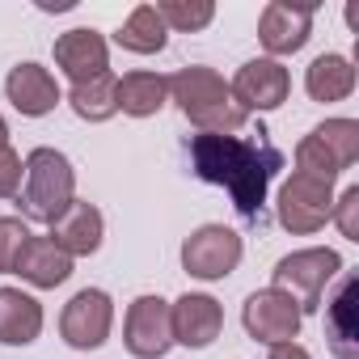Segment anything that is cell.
I'll use <instances>...</instances> for the list:
<instances>
[{"label":"cell","mask_w":359,"mask_h":359,"mask_svg":"<svg viewBox=\"0 0 359 359\" xmlns=\"http://www.w3.org/2000/svg\"><path fill=\"white\" fill-rule=\"evenodd\" d=\"M191 152V169L212 187H224L233 195V208L245 216V220H258L262 203H266V187L275 169L283 165V156L262 140L254 135H191L187 144Z\"/></svg>","instance_id":"cell-1"},{"label":"cell","mask_w":359,"mask_h":359,"mask_svg":"<svg viewBox=\"0 0 359 359\" xmlns=\"http://www.w3.org/2000/svg\"><path fill=\"white\" fill-rule=\"evenodd\" d=\"M169 97L177 102V110L199 127V135H237L245 127V118H250L233 102L229 81L216 68H208V64L177 68L169 76Z\"/></svg>","instance_id":"cell-2"},{"label":"cell","mask_w":359,"mask_h":359,"mask_svg":"<svg viewBox=\"0 0 359 359\" xmlns=\"http://www.w3.org/2000/svg\"><path fill=\"white\" fill-rule=\"evenodd\" d=\"M26 187L18 191V208L34 224H55L76 199V169L60 148H34L26 161Z\"/></svg>","instance_id":"cell-3"},{"label":"cell","mask_w":359,"mask_h":359,"mask_svg":"<svg viewBox=\"0 0 359 359\" xmlns=\"http://www.w3.org/2000/svg\"><path fill=\"white\" fill-rule=\"evenodd\" d=\"M338 275H342L338 250H330V245H309V250H292L287 258L275 262V271H271L275 283H271V287L287 292V296L300 304V313H313V309L321 304V292H325Z\"/></svg>","instance_id":"cell-4"},{"label":"cell","mask_w":359,"mask_h":359,"mask_svg":"<svg viewBox=\"0 0 359 359\" xmlns=\"http://www.w3.org/2000/svg\"><path fill=\"white\" fill-rule=\"evenodd\" d=\"M330 212H334V182H317L309 173H292L279 187L275 216L292 237H309V233L325 229Z\"/></svg>","instance_id":"cell-5"},{"label":"cell","mask_w":359,"mask_h":359,"mask_svg":"<svg viewBox=\"0 0 359 359\" xmlns=\"http://www.w3.org/2000/svg\"><path fill=\"white\" fill-rule=\"evenodd\" d=\"M245 245L233 229L224 224H203L195 229L187 241H182V271L191 279H203V283H216V279H229L241 262Z\"/></svg>","instance_id":"cell-6"},{"label":"cell","mask_w":359,"mask_h":359,"mask_svg":"<svg viewBox=\"0 0 359 359\" xmlns=\"http://www.w3.org/2000/svg\"><path fill=\"white\" fill-rule=\"evenodd\" d=\"M241 321H245V334L262 346H279V342H296L300 325H304V313L300 304L279 292V287H262L245 300L241 309Z\"/></svg>","instance_id":"cell-7"},{"label":"cell","mask_w":359,"mask_h":359,"mask_svg":"<svg viewBox=\"0 0 359 359\" xmlns=\"http://www.w3.org/2000/svg\"><path fill=\"white\" fill-rule=\"evenodd\" d=\"M110 325H114V300L102 287H81L64 304V313H60V334H64V342L72 351H97V346H106Z\"/></svg>","instance_id":"cell-8"},{"label":"cell","mask_w":359,"mask_h":359,"mask_svg":"<svg viewBox=\"0 0 359 359\" xmlns=\"http://www.w3.org/2000/svg\"><path fill=\"white\" fill-rule=\"evenodd\" d=\"M123 346L135 359H161L173 346V325H169V300L161 296H135L127 304L123 321Z\"/></svg>","instance_id":"cell-9"},{"label":"cell","mask_w":359,"mask_h":359,"mask_svg":"<svg viewBox=\"0 0 359 359\" xmlns=\"http://www.w3.org/2000/svg\"><path fill=\"white\" fill-rule=\"evenodd\" d=\"M233 102L250 114V110H279L292 93V72L279 60H250L237 68V76L229 81Z\"/></svg>","instance_id":"cell-10"},{"label":"cell","mask_w":359,"mask_h":359,"mask_svg":"<svg viewBox=\"0 0 359 359\" xmlns=\"http://www.w3.org/2000/svg\"><path fill=\"white\" fill-rule=\"evenodd\" d=\"M169 325H173V342L187 351H208L220 330H224V309L216 296L208 292H187L169 304Z\"/></svg>","instance_id":"cell-11"},{"label":"cell","mask_w":359,"mask_h":359,"mask_svg":"<svg viewBox=\"0 0 359 359\" xmlns=\"http://www.w3.org/2000/svg\"><path fill=\"white\" fill-rule=\"evenodd\" d=\"M313 13L317 5H287V0H271L258 18V43L271 51L266 60L296 55L313 39Z\"/></svg>","instance_id":"cell-12"},{"label":"cell","mask_w":359,"mask_h":359,"mask_svg":"<svg viewBox=\"0 0 359 359\" xmlns=\"http://www.w3.org/2000/svg\"><path fill=\"white\" fill-rule=\"evenodd\" d=\"M55 68H60L72 85H85V81L110 72V47H106V39H102L93 26L64 30V34L55 39Z\"/></svg>","instance_id":"cell-13"},{"label":"cell","mask_w":359,"mask_h":359,"mask_svg":"<svg viewBox=\"0 0 359 359\" xmlns=\"http://www.w3.org/2000/svg\"><path fill=\"white\" fill-rule=\"evenodd\" d=\"M5 93H9L13 110H22L26 118H43V114H51V110L60 106V85H55V76H51L43 64H34V60L18 64V68L5 76Z\"/></svg>","instance_id":"cell-14"},{"label":"cell","mask_w":359,"mask_h":359,"mask_svg":"<svg viewBox=\"0 0 359 359\" xmlns=\"http://www.w3.org/2000/svg\"><path fill=\"white\" fill-rule=\"evenodd\" d=\"M102 237H106V220L93 203L85 199H72V208L51 224V241L68 254V258H89L102 250Z\"/></svg>","instance_id":"cell-15"},{"label":"cell","mask_w":359,"mask_h":359,"mask_svg":"<svg viewBox=\"0 0 359 359\" xmlns=\"http://www.w3.org/2000/svg\"><path fill=\"white\" fill-rule=\"evenodd\" d=\"M13 275H22L30 287H60V283H68V275H72V258L51 241V237H26V245H22V254H18V262H13Z\"/></svg>","instance_id":"cell-16"},{"label":"cell","mask_w":359,"mask_h":359,"mask_svg":"<svg viewBox=\"0 0 359 359\" xmlns=\"http://www.w3.org/2000/svg\"><path fill=\"white\" fill-rule=\"evenodd\" d=\"M43 334V304L22 287H0V342L30 346Z\"/></svg>","instance_id":"cell-17"},{"label":"cell","mask_w":359,"mask_h":359,"mask_svg":"<svg viewBox=\"0 0 359 359\" xmlns=\"http://www.w3.org/2000/svg\"><path fill=\"white\" fill-rule=\"evenodd\" d=\"M165 102H169V76L148 72V68H135V72H123L118 76V110L123 114L152 118Z\"/></svg>","instance_id":"cell-18"},{"label":"cell","mask_w":359,"mask_h":359,"mask_svg":"<svg viewBox=\"0 0 359 359\" xmlns=\"http://www.w3.org/2000/svg\"><path fill=\"white\" fill-rule=\"evenodd\" d=\"M304 89L313 102H342L355 93V68L346 55H317L304 72Z\"/></svg>","instance_id":"cell-19"},{"label":"cell","mask_w":359,"mask_h":359,"mask_svg":"<svg viewBox=\"0 0 359 359\" xmlns=\"http://www.w3.org/2000/svg\"><path fill=\"white\" fill-rule=\"evenodd\" d=\"M114 43H118L123 51H131V55H156V51H165L169 30H165V22L156 18V9H152V5H135V9H131V18L118 26Z\"/></svg>","instance_id":"cell-20"},{"label":"cell","mask_w":359,"mask_h":359,"mask_svg":"<svg viewBox=\"0 0 359 359\" xmlns=\"http://www.w3.org/2000/svg\"><path fill=\"white\" fill-rule=\"evenodd\" d=\"M68 106H72L76 118H85V123H106V118H114V114H118V76H114V72H102V76H93V81H85V85H72Z\"/></svg>","instance_id":"cell-21"},{"label":"cell","mask_w":359,"mask_h":359,"mask_svg":"<svg viewBox=\"0 0 359 359\" xmlns=\"http://www.w3.org/2000/svg\"><path fill=\"white\" fill-rule=\"evenodd\" d=\"M325 309H330V325H325L330 351L338 359H359V351H355V275H342L338 296Z\"/></svg>","instance_id":"cell-22"},{"label":"cell","mask_w":359,"mask_h":359,"mask_svg":"<svg viewBox=\"0 0 359 359\" xmlns=\"http://www.w3.org/2000/svg\"><path fill=\"white\" fill-rule=\"evenodd\" d=\"M152 9L165 22V30H177V34H195V30H208L216 22L212 0H161Z\"/></svg>","instance_id":"cell-23"},{"label":"cell","mask_w":359,"mask_h":359,"mask_svg":"<svg viewBox=\"0 0 359 359\" xmlns=\"http://www.w3.org/2000/svg\"><path fill=\"white\" fill-rule=\"evenodd\" d=\"M313 135L338 161V169H351L359 161V123L355 118H325L321 127H313Z\"/></svg>","instance_id":"cell-24"},{"label":"cell","mask_w":359,"mask_h":359,"mask_svg":"<svg viewBox=\"0 0 359 359\" xmlns=\"http://www.w3.org/2000/svg\"><path fill=\"white\" fill-rule=\"evenodd\" d=\"M296 173H309V177H317V182H338V161L317 144V135L309 131L300 144H296Z\"/></svg>","instance_id":"cell-25"},{"label":"cell","mask_w":359,"mask_h":359,"mask_svg":"<svg viewBox=\"0 0 359 359\" xmlns=\"http://www.w3.org/2000/svg\"><path fill=\"white\" fill-rule=\"evenodd\" d=\"M26 237H30L26 220H18V216H0V275H13V262H18Z\"/></svg>","instance_id":"cell-26"},{"label":"cell","mask_w":359,"mask_h":359,"mask_svg":"<svg viewBox=\"0 0 359 359\" xmlns=\"http://www.w3.org/2000/svg\"><path fill=\"white\" fill-rule=\"evenodd\" d=\"M330 220L342 229V237H346V241H359V187H346V191L334 199Z\"/></svg>","instance_id":"cell-27"},{"label":"cell","mask_w":359,"mask_h":359,"mask_svg":"<svg viewBox=\"0 0 359 359\" xmlns=\"http://www.w3.org/2000/svg\"><path fill=\"white\" fill-rule=\"evenodd\" d=\"M22 177H26V165H22V156H18L13 148H5V152H0V199H18V191H22Z\"/></svg>","instance_id":"cell-28"},{"label":"cell","mask_w":359,"mask_h":359,"mask_svg":"<svg viewBox=\"0 0 359 359\" xmlns=\"http://www.w3.org/2000/svg\"><path fill=\"white\" fill-rule=\"evenodd\" d=\"M266 359H313L300 342H279V346H271V355Z\"/></svg>","instance_id":"cell-29"},{"label":"cell","mask_w":359,"mask_h":359,"mask_svg":"<svg viewBox=\"0 0 359 359\" xmlns=\"http://www.w3.org/2000/svg\"><path fill=\"white\" fill-rule=\"evenodd\" d=\"M72 5H76V0H39V9H43V13H68Z\"/></svg>","instance_id":"cell-30"},{"label":"cell","mask_w":359,"mask_h":359,"mask_svg":"<svg viewBox=\"0 0 359 359\" xmlns=\"http://www.w3.org/2000/svg\"><path fill=\"white\" fill-rule=\"evenodd\" d=\"M5 148H9V123L0 118V152H5Z\"/></svg>","instance_id":"cell-31"}]
</instances>
